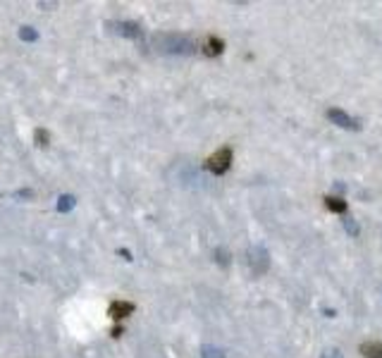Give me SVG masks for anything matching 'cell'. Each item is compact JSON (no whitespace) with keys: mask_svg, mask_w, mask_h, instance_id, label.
Wrapping results in <instances>:
<instances>
[{"mask_svg":"<svg viewBox=\"0 0 382 358\" xmlns=\"http://www.w3.org/2000/svg\"><path fill=\"white\" fill-rule=\"evenodd\" d=\"M151 48L155 53L163 55H194L196 53V43L191 36L177 34V31H167V34H153L151 36Z\"/></svg>","mask_w":382,"mask_h":358,"instance_id":"obj_1","label":"cell"},{"mask_svg":"<svg viewBox=\"0 0 382 358\" xmlns=\"http://www.w3.org/2000/svg\"><path fill=\"white\" fill-rule=\"evenodd\" d=\"M229 165H232V148H220V151H215L208 160H205V170L208 172H213L215 177H220V175H225L227 170H229Z\"/></svg>","mask_w":382,"mask_h":358,"instance_id":"obj_2","label":"cell"},{"mask_svg":"<svg viewBox=\"0 0 382 358\" xmlns=\"http://www.w3.org/2000/svg\"><path fill=\"white\" fill-rule=\"evenodd\" d=\"M249 258V268H251V272L254 275H263L265 270L270 268V256H268V251L263 249V246H254V249H249V253H246Z\"/></svg>","mask_w":382,"mask_h":358,"instance_id":"obj_3","label":"cell"},{"mask_svg":"<svg viewBox=\"0 0 382 358\" xmlns=\"http://www.w3.org/2000/svg\"><path fill=\"white\" fill-rule=\"evenodd\" d=\"M105 29L110 34L125 36V38H141L144 36V29L136 22H105Z\"/></svg>","mask_w":382,"mask_h":358,"instance_id":"obj_4","label":"cell"},{"mask_svg":"<svg viewBox=\"0 0 382 358\" xmlns=\"http://www.w3.org/2000/svg\"><path fill=\"white\" fill-rule=\"evenodd\" d=\"M328 117L337 127H344V129H358V122H356L351 115H346L344 110H337V107H332V110H328Z\"/></svg>","mask_w":382,"mask_h":358,"instance_id":"obj_5","label":"cell"},{"mask_svg":"<svg viewBox=\"0 0 382 358\" xmlns=\"http://www.w3.org/2000/svg\"><path fill=\"white\" fill-rule=\"evenodd\" d=\"M129 313H134V304H127V301H112L108 308V315L112 320H122Z\"/></svg>","mask_w":382,"mask_h":358,"instance_id":"obj_6","label":"cell"},{"mask_svg":"<svg viewBox=\"0 0 382 358\" xmlns=\"http://www.w3.org/2000/svg\"><path fill=\"white\" fill-rule=\"evenodd\" d=\"M222 51H225V43H222V38H218V36H208V41L203 43V53L208 55V57H215Z\"/></svg>","mask_w":382,"mask_h":358,"instance_id":"obj_7","label":"cell"},{"mask_svg":"<svg viewBox=\"0 0 382 358\" xmlns=\"http://www.w3.org/2000/svg\"><path fill=\"white\" fill-rule=\"evenodd\" d=\"M361 354L365 358H382V344L370 341V344H361Z\"/></svg>","mask_w":382,"mask_h":358,"instance_id":"obj_8","label":"cell"},{"mask_svg":"<svg viewBox=\"0 0 382 358\" xmlns=\"http://www.w3.org/2000/svg\"><path fill=\"white\" fill-rule=\"evenodd\" d=\"M325 208L332 210V213H346V201H342L337 196H328L325 198Z\"/></svg>","mask_w":382,"mask_h":358,"instance_id":"obj_9","label":"cell"},{"mask_svg":"<svg viewBox=\"0 0 382 358\" xmlns=\"http://www.w3.org/2000/svg\"><path fill=\"white\" fill-rule=\"evenodd\" d=\"M74 196H70V194H65V196H60V201H57V213H70L74 208Z\"/></svg>","mask_w":382,"mask_h":358,"instance_id":"obj_10","label":"cell"},{"mask_svg":"<svg viewBox=\"0 0 382 358\" xmlns=\"http://www.w3.org/2000/svg\"><path fill=\"white\" fill-rule=\"evenodd\" d=\"M201 358H225V354H222V349H218V346L205 344V346L201 349Z\"/></svg>","mask_w":382,"mask_h":358,"instance_id":"obj_11","label":"cell"},{"mask_svg":"<svg viewBox=\"0 0 382 358\" xmlns=\"http://www.w3.org/2000/svg\"><path fill=\"white\" fill-rule=\"evenodd\" d=\"M34 139H36V143L43 148V146H48V143H51V134H48L43 127H38L36 131H34Z\"/></svg>","mask_w":382,"mask_h":358,"instance_id":"obj_12","label":"cell"},{"mask_svg":"<svg viewBox=\"0 0 382 358\" xmlns=\"http://www.w3.org/2000/svg\"><path fill=\"white\" fill-rule=\"evenodd\" d=\"M19 38H22V41H36L38 34H36L34 26H22V29H19Z\"/></svg>","mask_w":382,"mask_h":358,"instance_id":"obj_13","label":"cell"},{"mask_svg":"<svg viewBox=\"0 0 382 358\" xmlns=\"http://www.w3.org/2000/svg\"><path fill=\"white\" fill-rule=\"evenodd\" d=\"M215 260H218V265L227 268V265H229V251L227 249H215Z\"/></svg>","mask_w":382,"mask_h":358,"instance_id":"obj_14","label":"cell"},{"mask_svg":"<svg viewBox=\"0 0 382 358\" xmlns=\"http://www.w3.org/2000/svg\"><path fill=\"white\" fill-rule=\"evenodd\" d=\"M344 230H346L349 234H358V227H356L354 217H344Z\"/></svg>","mask_w":382,"mask_h":358,"instance_id":"obj_15","label":"cell"},{"mask_svg":"<svg viewBox=\"0 0 382 358\" xmlns=\"http://www.w3.org/2000/svg\"><path fill=\"white\" fill-rule=\"evenodd\" d=\"M12 198H22V201H31L34 198V191L31 189H22V191H17Z\"/></svg>","mask_w":382,"mask_h":358,"instance_id":"obj_16","label":"cell"},{"mask_svg":"<svg viewBox=\"0 0 382 358\" xmlns=\"http://www.w3.org/2000/svg\"><path fill=\"white\" fill-rule=\"evenodd\" d=\"M320 358H342V354H339L337 349H328V351H323Z\"/></svg>","mask_w":382,"mask_h":358,"instance_id":"obj_17","label":"cell"},{"mask_svg":"<svg viewBox=\"0 0 382 358\" xmlns=\"http://www.w3.org/2000/svg\"><path fill=\"white\" fill-rule=\"evenodd\" d=\"M112 337H115V339H120V337H122V327H120V325H117V327H112Z\"/></svg>","mask_w":382,"mask_h":358,"instance_id":"obj_18","label":"cell"},{"mask_svg":"<svg viewBox=\"0 0 382 358\" xmlns=\"http://www.w3.org/2000/svg\"><path fill=\"white\" fill-rule=\"evenodd\" d=\"M117 253H120V256H122L125 260H131V253H129L127 249H120V251H117Z\"/></svg>","mask_w":382,"mask_h":358,"instance_id":"obj_19","label":"cell"}]
</instances>
